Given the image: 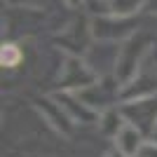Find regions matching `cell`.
<instances>
[{
  "instance_id": "6da1fadb",
  "label": "cell",
  "mask_w": 157,
  "mask_h": 157,
  "mask_svg": "<svg viewBox=\"0 0 157 157\" xmlns=\"http://www.w3.org/2000/svg\"><path fill=\"white\" fill-rule=\"evenodd\" d=\"M120 113H122L127 124L136 127L145 138H150L155 127H157V94L155 96L122 101L120 103Z\"/></svg>"
},
{
  "instance_id": "7a4b0ae2",
  "label": "cell",
  "mask_w": 157,
  "mask_h": 157,
  "mask_svg": "<svg viewBox=\"0 0 157 157\" xmlns=\"http://www.w3.org/2000/svg\"><path fill=\"white\" fill-rule=\"evenodd\" d=\"M136 33H138V17L122 19V17L103 14L92 21V35L103 42H127Z\"/></svg>"
},
{
  "instance_id": "3957f363",
  "label": "cell",
  "mask_w": 157,
  "mask_h": 157,
  "mask_svg": "<svg viewBox=\"0 0 157 157\" xmlns=\"http://www.w3.org/2000/svg\"><path fill=\"white\" fill-rule=\"evenodd\" d=\"M96 80L98 78L94 75V71L80 56H71V59H66V66H61L59 82L63 87V92H80V89L94 85Z\"/></svg>"
},
{
  "instance_id": "277c9868",
  "label": "cell",
  "mask_w": 157,
  "mask_h": 157,
  "mask_svg": "<svg viewBox=\"0 0 157 157\" xmlns=\"http://www.w3.org/2000/svg\"><path fill=\"white\" fill-rule=\"evenodd\" d=\"M143 143H145V136L136 129V127H131V124H124L117 131V136L113 138L115 150L124 152V155H129V157H136L138 150L143 148Z\"/></svg>"
},
{
  "instance_id": "5b68a950",
  "label": "cell",
  "mask_w": 157,
  "mask_h": 157,
  "mask_svg": "<svg viewBox=\"0 0 157 157\" xmlns=\"http://www.w3.org/2000/svg\"><path fill=\"white\" fill-rule=\"evenodd\" d=\"M145 10V0H108L105 5V14L113 17H122V19H131Z\"/></svg>"
},
{
  "instance_id": "8992f818",
  "label": "cell",
  "mask_w": 157,
  "mask_h": 157,
  "mask_svg": "<svg viewBox=\"0 0 157 157\" xmlns=\"http://www.w3.org/2000/svg\"><path fill=\"white\" fill-rule=\"evenodd\" d=\"M124 117H122V113H120V105L117 108H110V110L101 113V117H98V127H101V131H103L105 136L115 138L117 136V131L124 127Z\"/></svg>"
},
{
  "instance_id": "52a82bcc",
  "label": "cell",
  "mask_w": 157,
  "mask_h": 157,
  "mask_svg": "<svg viewBox=\"0 0 157 157\" xmlns=\"http://www.w3.org/2000/svg\"><path fill=\"white\" fill-rule=\"evenodd\" d=\"M21 59H24V49H21L17 42H2V52H0V61H2V68H7V71H12V68H17V66L21 63Z\"/></svg>"
},
{
  "instance_id": "ba28073f",
  "label": "cell",
  "mask_w": 157,
  "mask_h": 157,
  "mask_svg": "<svg viewBox=\"0 0 157 157\" xmlns=\"http://www.w3.org/2000/svg\"><path fill=\"white\" fill-rule=\"evenodd\" d=\"M136 157H157V141H152V138H145L143 148L138 150Z\"/></svg>"
},
{
  "instance_id": "9c48e42d",
  "label": "cell",
  "mask_w": 157,
  "mask_h": 157,
  "mask_svg": "<svg viewBox=\"0 0 157 157\" xmlns=\"http://www.w3.org/2000/svg\"><path fill=\"white\" fill-rule=\"evenodd\" d=\"M145 14H150V17H157V0H145Z\"/></svg>"
},
{
  "instance_id": "30bf717a",
  "label": "cell",
  "mask_w": 157,
  "mask_h": 157,
  "mask_svg": "<svg viewBox=\"0 0 157 157\" xmlns=\"http://www.w3.org/2000/svg\"><path fill=\"white\" fill-rule=\"evenodd\" d=\"M105 157H129V155H124V152H120V150H115V148H113V150L108 152Z\"/></svg>"
},
{
  "instance_id": "8fae6325",
  "label": "cell",
  "mask_w": 157,
  "mask_h": 157,
  "mask_svg": "<svg viewBox=\"0 0 157 157\" xmlns=\"http://www.w3.org/2000/svg\"><path fill=\"white\" fill-rule=\"evenodd\" d=\"M150 138H152V141H157V127H155V131H152V136H150Z\"/></svg>"
}]
</instances>
